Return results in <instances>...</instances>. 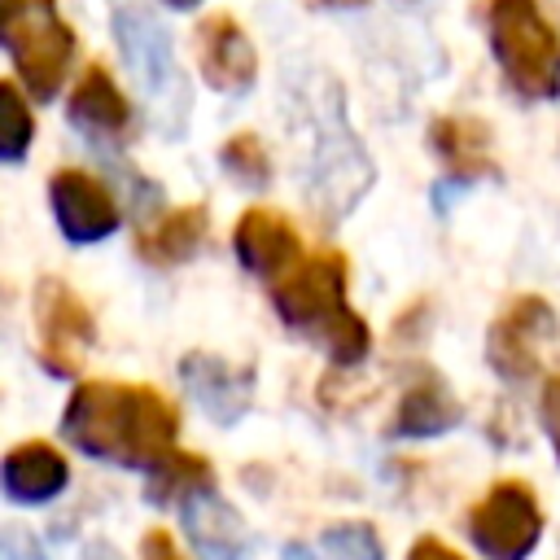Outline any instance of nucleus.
<instances>
[{
    "label": "nucleus",
    "mask_w": 560,
    "mask_h": 560,
    "mask_svg": "<svg viewBox=\"0 0 560 560\" xmlns=\"http://www.w3.org/2000/svg\"><path fill=\"white\" fill-rule=\"evenodd\" d=\"M61 433L88 459L149 472L158 459H166L175 451L179 411L153 385L79 381L66 398Z\"/></svg>",
    "instance_id": "nucleus-1"
},
{
    "label": "nucleus",
    "mask_w": 560,
    "mask_h": 560,
    "mask_svg": "<svg viewBox=\"0 0 560 560\" xmlns=\"http://www.w3.org/2000/svg\"><path fill=\"white\" fill-rule=\"evenodd\" d=\"M346 254L319 249L311 258H298L280 280H271V302L289 328L311 337L332 363H363L372 332L363 315L346 302Z\"/></svg>",
    "instance_id": "nucleus-2"
},
{
    "label": "nucleus",
    "mask_w": 560,
    "mask_h": 560,
    "mask_svg": "<svg viewBox=\"0 0 560 560\" xmlns=\"http://www.w3.org/2000/svg\"><path fill=\"white\" fill-rule=\"evenodd\" d=\"M490 48L516 96H560V31L538 0H490Z\"/></svg>",
    "instance_id": "nucleus-3"
},
{
    "label": "nucleus",
    "mask_w": 560,
    "mask_h": 560,
    "mask_svg": "<svg viewBox=\"0 0 560 560\" xmlns=\"http://www.w3.org/2000/svg\"><path fill=\"white\" fill-rule=\"evenodd\" d=\"M0 39L13 57V70L31 88V96L52 101L74 57V31L61 22L57 0H4Z\"/></svg>",
    "instance_id": "nucleus-4"
},
{
    "label": "nucleus",
    "mask_w": 560,
    "mask_h": 560,
    "mask_svg": "<svg viewBox=\"0 0 560 560\" xmlns=\"http://www.w3.org/2000/svg\"><path fill=\"white\" fill-rule=\"evenodd\" d=\"M368 184H372V162L359 149L354 131L346 127L337 88H328L324 109H315V153H311L306 197H311V206L328 223H337L346 210L359 206V197L368 192Z\"/></svg>",
    "instance_id": "nucleus-5"
},
{
    "label": "nucleus",
    "mask_w": 560,
    "mask_h": 560,
    "mask_svg": "<svg viewBox=\"0 0 560 560\" xmlns=\"http://www.w3.org/2000/svg\"><path fill=\"white\" fill-rule=\"evenodd\" d=\"M114 35L122 44L127 70L136 74L149 105L162 114L166 131H179L184 109H188V88H184V74L175 66V52H171V39H166L162 22L144 9H118L114 13Z\"/></svg>",
    "instance_id": "nucleus-6"
},
{
    "label": "nucleus",
    "mask_w": 560,
    "mask_h": 560,
    "mask_svg": "<svg viewBox=\"0 0 560 560\" xmlns=\"http://www.w3.org/2000/svg\"><path fill=\"white\" fill-rule=\"evenodd\" d=\"M468 534L486 560H525L542 538V508L525 481H494L472 503Z\"/></svg>",
    "instance_id": "nucleus-7"
},
{
    "label": "nucleus",
    "mask_w": 560,
    "mask_h": 560,
    "mask_svg": "<svg viewBox=\"0 0 560 560\" xmlns=\"http://www.w3.org/2000/svg\"><path fill=\"white\" fill-rule=\"evenodd\" d=\"M31 311H35V337H39V363L52 376H74L88 363L92 341H96V324L83 298L66 280L44 276L35 284Z\"/></svg>",
    "instance_id": "nucleus-8"
},
{
    "label": "nucleus",
    "mask_w": 560,
    "mask_h": 560,
    "mask_svg": "<svg viewBox=\"0 0 560 560\" xmlns=\"http://www.w3.org/2000/svg\"><path fill=\"white\" fill-rule=\"evenodd\" d=\"M556 337V311L547 298H512L486 332V359L503 381H529L542 363V346Z\"/></svg>",
    "instance_id": "nucleus-9"
},
{
    "label": "nucleus",
    "mask_w": 560,
    "mask_h": 560,
    "mask_svg": "<svg viewBox=\"0 0 560 560\" xmlns=\"http://www.w3.org/2000/svg\"><path fill=\"white\" fill-rule=\"evenodd\" d=\"M48 201H52L57 228L74 245L105 241L118 228V201H114V192L96 175H88V171H74V166L57 171L48 179Z\"/></svg>",
    "instance_id": "nucleus-10"
},
{
    "label": "nucleus",
    "mask_w": 560,
    "mask_h": 560,
    "mask_svg": "<svg viewBox=\"0 0 560 560\" xmlns=\"http://www.w3.org/2000/svg\"><path fill=\"white\" fill-rule=\"evenodd\" d=\"M179 376H184V389L192 394V402L214 424H236L254 402V372L236 368V363H228V359H219L210 350L184 354Z\"/></svg>",
    "instance_id": "nucleus-11"
},
{
    "label": "nucleus",
    "mask_w": 560,
    "mask_h": 560,
    "mask_svg": "<svg viewBox=\"0 0 560 560\" xmlns=\"http://www.w3.org/2000/svg\"><path fill=\"white\" fill-rule=\"evenodd\" d=\"M232 249L241 258L245 271L262 276V280H280L289 267H298L302 258V241L293 232V223L267 206H254L236 219L232 228Z\"/></svg>",
    "instance_id": "nucleus-12"
},
{
    "label": "nucleus",
    "mask_w": 560,
    "mask_h": 560,
    "mask_svg": "<svg viewBox=\"0 0 560 560\" xmlns=\"http://www.w3.org/2000/svg\"><path fill=\"white\" fill-rule=\"evenodd\" d=\"M197 61L201 74L214 92H245L258 74V57L249 35L228 18V13H210L197 26Z\"/></svg>",
    "instance_id": "nucleus-13"
},
{
    "label": "nucleus",
    "mask_w": 560,
    "mask_h": 560,
    "mask_svg": "<svg viewBox=\"0 0 560 560\" xmlns=\"http://www.w3.org/2000/svg\"><path fill=\"white\" fill-rule=\"evenodd\" d=\"M66 114H70V122H74L83 136H92V140H122L127 127H131V105H127V96L118 92V83L109 79V70H105L101 61H92V66L79 74Z\"/></svg>",
    "instance_id": "nucleus-14"
},
{
    "label": "nucleus",
    "mask_w": 560,
    "mask_h": 560,
    "mask_svg": "<svg viewBox=\"0 0 560 560\" xmlns=\"http://www.w3.org/2000/svg\"><path fill=\"white\" fill-rule=\"evenodd\" d=\"M0 481H4V494L13 503H48L66 490L70 481V464L57 446L48 442H18L9 455H4V468H0Z\"/></svg>",
    "instance_id": "nucleus-15"
},
{
    "label": "nucleus",
    "mask_w": 560,
    "mask_h": 560,
    "mask_svg": "<svg viewBox=\"0 0 560 560\" xmlns=\"http://www.w3.org/2000/svg\"><path fill=\"white\" fill-rule=\"evenodd\" d=\"M179 521L201 560H241L245 556V521L214 490H201L188 503H179Z\"/></svg>",
    "instance_id": "nucleus-16"
},
{
    "label": "nucleus",
    "mask_w": 560,
    "mask_h": 560,
    "mask_svg": "<svg viewBox=\"0 0 560 560\" xmlns=\"http://www.w3.org/2000/svg\"><path fill=\"white\" fill-rule=\"evenodd\" d=\"M459 424V402L455 394L446 389V381L438 372H420L411 381V389L402 394L398 411H394V424L389 433L394 438H438L446 429Z\"/></svg>",
    "instance_id": "nucleus-17"
},
{
    "label": "nucleus",
    "mask_w": 560,
    "mask_h": 560,
    "mask_svg": "<svg viewBox=\"0 0 560 560\" xmlns=\"http://www.w3.org/2000/svg\"><path fill=\"white\" fill-rule=\"evenodd\" d=\"M206 232H210L206 206H179V210H166L153 228H144L136 236V254L153 267H175V262H188L201 254Z\"/></svg>",
    "instance_id": "nucleus-18"
},
{
    "label": "nucleus",
    "mask_w": 560,
    "mask_h": 560,
    "mask_svg": "<svg viewBox=\"0 0 560 560\" xmlns=\"http://www.w3.org/2000/svg\"><path fill=\"white\" fill-rule=\"evenodd\" d=\"M429 140H433V153L442 158V166L455 175V179H481L494 171V158H490V127L481 118H438L429 127Z\"/></svg>",
    "instance_id": "nucleus-19"
},
{
    "label": "nucleus",
    "mask_w": 560,
    "mask_h": 560,
    "mask_svg": "<svg viewBox=\"0 0 560 560\" xmlns=\"http://www.w3.org/2000/svg\"><path fill=\"white\" fill-rule=\"evenodd\" d=\"M144 477H149V481H144V494H149V503H158V508H175V503H188V499L201 494V490H214V468H210L201 455L179 451V446H175L166 459H158Z\"/></svg>",
    "instance_id": "nucleus-20"
},
{
    "label": "nucleus",
    "mask_w": 560,
    "mask_h": 560,
    "mask_svg": "<svg viewBox=\"0 0 560 560\" xmlns=\"http://www.w3.org/2000/svg\"><path fill=\"white\" fill-rule=\"evenodd\" d=\"M0 101H4V131H0V158L4 162H22V153L31 149L35 140V118H31V105L22 96V88L13 79L0 83Z\"/></svg>",
    "instance_id": "nucleus-21"
},
{
    "label": "nucleus",
    "mask_w": 560,
    "mask_h": 560,
    "mask_svg": "<svg viewBox=\"0 0 560 560\" xmlns=\"http://www.w3.org/2000/svg\"><path fill=\"white\" fill-rule=\"evenodd\" d=\"M219 162H223L228 175H236V179L249 184V188H262V184L271 179V158H267V149H262V140H258L254 131H236V136L219 149Z\"/></svg>",
    "instance_id": "nucleus-22"
},
{
    "label": "nucleus",
    "mask_w": 560,
    "mask_h": 560,
    "mask_svg": "<svg viewBox=\"0 0 560 560\" xmlns=\"http://www.w3.org/2000/svg\"><path fill=\"white\" fill-rule=\"evenodd\" d=\"M324 551L332 560H385V547L368 521H337L324 529Z\"/></svg>",
    "instance_id": "nucleus-23"
},
{
    "label": "nucleus",
    "mask_w": 560,
    "mask_h": 560,
    "mask_svg": "<svg viewBox=\"0 0 560 560\" xmlns=\"http://www.w3.org/2000/svg\"><path fill=\"white\" fill-rule=\"evenodd\" d=\"M0 560H48V556H44V547H39V538L31 529L9 521L0 529Z\"/></svg>",
    "instance_id": "nucleus-24"
},
{
    "label": "nucleus",
    "mask_w": 560,
    "mask_h": 560,
    "mask_svg": "<svg viewBox=\"0 0 560 560\" xmlns=\"http://www.w3.org/2000/svg\"><path fill=\"white\" fill-rule=\"evenodd\" d=\"M538 420H542V429H547V438H551V451H556V459H560V372H551V376L542 381Z\"/></svg>",
    "instance_id": "nucleus-25"
},
{
    "label": "nucleus",
    "mask_w": 560,
    "mask_h": 560,
    "mask_svg": "<svg viewBox=\"0 0 560 560\" xmlns=\"http://www.w3.org/2000/svg\"><path fill=\"white\" fill-rule=\"evenodd\" d=\"M140 560H184V556H179V547L166 529H149L144 542H140Z\"/></svg>",
    "instance_id": "nucleus-26"
},
{
    "label": "nucleus",
    "mask_w": 560,
    "mask_h": 560,
    "mask_svg": "<svg viewBox=\"0 0 560 560\" xmlns=\"http://www.w3.org/2000/svg\"><path fill=\"white\" fill-rule=\"evenodd\" d=\"M407 560H464V556H459V551H451V547H446L442 538L424 534V538H416V542H411Z\"/></svg>",
    "instance_id": "nucleus-27"
},
{
    "label": "nucleus",
    "mask_w": 560,
    "mask_h": 560,
    "mask_svg": "<svg viewBox=\"0 0 560 560\" xmlns=\"http://www.w3.org/2000/svg\"><path fill=\"white\" fill-rule=\"evenodd\" d=\"M79 560H122V551H118L114 542H105V538H92V542L79 551Z\"/></svg>",
    "instance_id": "nucleus-28"
},
{
    "label": "nucleus",
    "mask_w": 560,
    "mask_h": 560,
    "mask_svg": "<svg viewBox=\"0 0 560 560\" xmlns=\"http://www.w3.org/2000/svg\"><path fill=\"white\" fill-rule=\"evenodd\" d=\"M280 560H315V551H311L306 542H289V547L280 551Z\"/></svg>",
    "instance_id": "nucleus-29"
},
{
    "label": "nucleus",
    "mask_w": 560,
    "mask_h": 560,
    "mask_svg": "<svg viewBox=\"0 0 560 560\" xmlns=\"http://www.w3.org/2000/svg\"><path fill=\"white\" fill-rule=\"evenodd\" d=\"M311 4H324V9H350V4H368V0H311Z\"/></svg>",
    "instance_id": "nucleus-30"
},
{
    "label": "nucleus",
    "mask_w": 560,
    "mask_h": 560,
    "mask_svg": "<svg viewBox=\"0 0 560 560\" xmlns=\"http://www.w3.org/2000/svg\"><path fill=\"white\" fill-rule=\"evenodd\" d=\"M166 4H175V9H188V4H197V0H166Z\"/></svg>",
    "instance_id": "nucleus-31"
}]
</instances>
